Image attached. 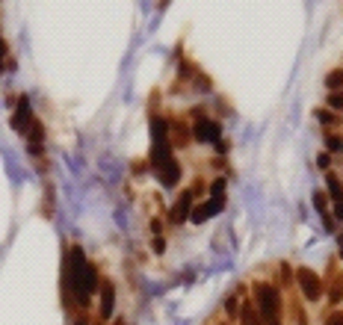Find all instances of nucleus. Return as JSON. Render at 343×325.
Listing matches in <instances>:
<instances>
[{"instance_id": "1", "label": "nucleus", "mask_w": 343, "mask_h": 325, "mask_svg": "<svg viewBox=\"0 0 343 325\" xmlns=\"http://www.w3.org/2000/svg\"><path fill=\"white\" fill-rule=\"evenodd\" d=\"M83 269H86V258H83V252H80V248H71V254H68V284H71V292L80 287Z\"/></svg>"}, {"instance_id": "3", "label": "nucleus", "mask_w": 343, "mask_h": 325, "mask_svg": "<svg viewBox=\"0 0 343 325\" xmlns=\"http://www.w3.org/2000/svg\"><path fill=\"white\" fill-rule=\"evenodd\" d=\"M219 136H222V128L216 122H210V118H201L195 124V139L198 142H219Z\"/></svg>"}, {"instance_id": "20", "label": "nucleus", "mask_w": 343, "mask_h": 325, "mask_svg": "<svg viewBox=\"0 0 343 325\" xmlns=\"http://www.w3.org/2000/svg\"><path fill=\"white\" fill-rule=\"evenodd\" d=\"M163 248H166V242H163V240H154V252H157V254H160Z\"/></svg>"}, {"instance_id": "7", "label": "nucleus", "mask_w": 343, "mask_h": 325, "mask_svg": "<svg viewBox=\"0 0 343 325\" xmlns=\"http://www.w3.org/2000/svg\"><path fill=\"white\" fill-rule=\"evenodd\" d=\"M178 178H181V166H178L175 160H169L166 166H160V184H163V186H175Z\"/></svg>"}, {"instance_id": "4", "label": "nucleus", "mask_w": 343, "mask_h": 325, "mask_svg": "<svg viewBox=\"0 0 343 325\" xmlns=\"http://www.w3.org/2000/svg\"><path fill=\"white\" fill-rule=\"evenodd\" d=\"M299 287H302V292L311 298V302H316L319 298V281H316V275H313L311 269H299Z\"/></svg>"}, {"instance_id": "8", "label": "nucleus", "mask_w": 343, "mask_h": 325, "mask_svg": "<svg viewBox=\"0 0 343 325\" xmlns=\"http://www.w3.org/2000/svg\"><path fill=\"white\" fill-rule=\"evenodd\" d=\"M113 302H116V290H113V284H104V290H101V316H104V320L113 316Z\"/></svg>"}, {"instance_id": "11", "label": "nucleus", "mask_w": 343, "mask_h": 325, "mask_svg": "<svg viewBox=\"0 0 343 325\" xmlns=\"http://www.w3.org/2000/svg\"><path fill=\"white\" fill-rule=\"evenodd\" d=\"M151 136H154V142L166 139V122H163V118H154V122H151Z\"/></svg>"}, {"instance_id": "2", "label": "nucleus", "mask_w": 343, "mask_h": 325, "mask_svg": "<svg viewBox=\"0 0 343 325\" xmlns=\"http://www.w3.org/2000/svg\"><path fill=\"white\" fill-rule=\"evenodd\" d=\"M257 302H260L263 316L272 322V320L278 316V292L272 290V287H257Z\"/></svg>"}, {"instance_id": "12", "label": "nucleus", "mask_w": 343, "mask_h": 325, "mask_svg": "<svg viewBox=\"0 0 343 325\" xmlns=\"http://www.w3.org/2000/svg\"><path fill=\"white\" fill-rule=\"evenodd\" d=\"M325 83H328V89H340L343 86V71H331Z\"/></svg>"}, {"instance_id": "14", "label": "nucleus", "mask_w": 343, "mask_h": 325, "mask_svg": "<svg viewBox=\"0 0 343 325\" xmlns=\"http://www.w3.org/2000/svg\"><path fill=\"white\" fill-rule=\"evenodd\" d=\"M328 104H331L334 110H343V95H340V92H337V95H331V98H328Z\"/></svg>"}, {"instance_id": "5", "label": "nucleus", "mask_w": 343, "mask_h": 325, "mask_svg": "<svg viewBox=\"0 0 343 325\" xmlns=\"http://www.w3.org/2000/svg\"><path fill=\"white\" fill-rule=\"evenodd\" d=\"M225 207V201L222 198H213V201H207V204H201V207H195L192 213H189V222H195V225H201L207 216H213V213H219Z\"/></svg>"}, {"instance_id": "19", "label": "nucleus", "mask_w": 343, "mask_h": 325, "mask_svg": "<svg viewBox=\"0 0 343 325\" xmlns=\"http://www.w3.org/2000/svg\"><path fill=\"white\" fill-rule=\"evenodd\" d=\"M316 166H319V168H328V157H325V154H322V157H319V160H316Z\"/></svg>"}, {"instance_id": "16", "label": "nucleus", "mask_w": 343, "mask_h": 325, "mask_svg": "<svg viewBox=\"0 0 343 325\" xmlns=\"http://www.w3.org/2000/svg\"><path fill=\"white\" fill-rule=\"evenodd\" d=\"M222 190H225V180H213V198H222Z\"/></svg>"}, {"instance_id": "9", "label": "nucleus", "mask_w": 343, "mask_h": 325, "mask_svg": "<svg viewBox=\"0 0 343 325\" xmlns=\"http://www.w3.org/2000/svg\"><path fill=\"white\" fill-rule=\"evenodd\" d=\"M169 160H172V154H169V142H166V139L154 142V148H151V162L160 168V166H166Z\"/></svg>"}, {"instance_id": "17", "label": "nucleus", "mask_w": 343, "mask_h": 325, "mask_svg": "<svg viewBox=\"0 0 343 325\" xmlns=\"http://www.w3.org/2000/svg\"><path fill=\"white\" fill-rule=\"evenodd\" d=\"M328 148H331V151H337V148H340V139H334V136H328Z\"/></svg>"}, {"instance_id": "13", "label": "nucleus", "mask_w": 343, "mask_h": 325, "mask_svg": "<svg viewBox=\"0 0 343 325\" xmlns=\"http://www.w3.org/2000/svg\"><path fill=\"white\" fill-rule=\"evenodd\" d=\"M313 207H316V210H319V213L325 216V195H322V192H316V195H313Z\"/></svg>"}, {"instance_id": "22", "label": "nucleus", "mask_w": 343, "mask_h": 325, "mask_svg": "<svg viewBox=\"0 0 343 325\" xmlns=\"http://www.w3.org/2000/svg\"><path fill=\"white\" fill-rule=\"evenodd\" d=\"M340 145H343V142H340Z\"/></svg>"}, {"instance_id": "15", "label": "nucleus", "mask_w": 343, "mask_h": 325, "mask_svg": "<svg viewBox=\"0 0 343 325\" xmlns=\"http://www.w3.org/2000/svg\"><path fill=\"white\" fill-rule=\"evenodd\" d=\"M328 190H331V192L337 195V198H343V192H340V184H337L334 178H328Z\"/></svg>"}, {"instance_id": "21", "label": "nucleus", "mask_w": 343, "mask_h": 325, "mask_svg": "<svg viewBox=\"0 0 343 325\" xmlns=\"http://www.w3.org/2000/svg\"><path fill=\"white\" fill-rule=\"evenodd\" d=\"M328 325H343V316H331V320H328Z\"/></svg>"}, {"instance_id": "6", "label": "nucleus", "mask_w": 343, "mask_h": 325, "mask_svg": "<svg viewBox=\"0 0 343 325\" xmlns=\"http://www.w3.org/2000/svg\"><path fill=\"white\" fill-rule=\"evenodd\" d=\"M192 213V195L184 192L181 198H178V204L172 207V222L175 225H181V222H187V216Z\"/></svg>"}, {"instance_id": "18", "label": "nucleus", "mask_w": 343, "mask_h": 325, "mask_svg": "<svg viewBox=\"0 0 343 325\" xmlns=\"http://www.w3.org/2000/svg\"><path fill=\"white\" fill-rule=\"evenodd\" d=\"M334 213H337V219H343V198H337V204H334Z\"/></svg>"}, {"instance_id": "10", "label": "nucleus", "mask_w": 343, "mask_h": 325, "mask_svg": "<svg viewBox=\"0 0 343 325\" xmlns=\"http://www.w3.org/2000/svg\"><path fill=\"white\" fill-rule=\"evenodd\" d=\"M27 118H30V100H27V98H21V106H18V116H15V122H12V124H15V130H21V133H27Z\"/></svg>"}]
</instances>
